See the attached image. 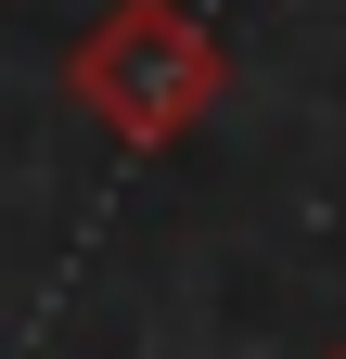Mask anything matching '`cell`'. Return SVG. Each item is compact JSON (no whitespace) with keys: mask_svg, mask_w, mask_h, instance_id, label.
I'll return each mask as SVG.
<instances>
[{"mask_svg":"<svg viewBox=\"0 0 346 359\" xmlns=\"http://www.w3.org/2000/svg\"><path fill=\"white\" fill-rule=\"evenodd\" d=\"M321 359H346V346H321Z\"/></svg>","mask_w":346,"mask_h":359,"instance_id":"7a4b0ae2","label":"cell"},{"mask_svg":"<svg viewBox=\"0 0 346 359\" xmlns=\"http://www.w3.org/2000/svg\"><path fill=\"white\" fill-rule=\"evenodd\" d=\"M219 90H231V39L193 13V0H103L90 26H77V52H64V103L103 128V142L128 154H167V142H193L205 116H219Z\"/></svg>","mask_w":346,"mask_h":359,"instance_id":"6da1fadb","label":"cell"}]
</instances>
